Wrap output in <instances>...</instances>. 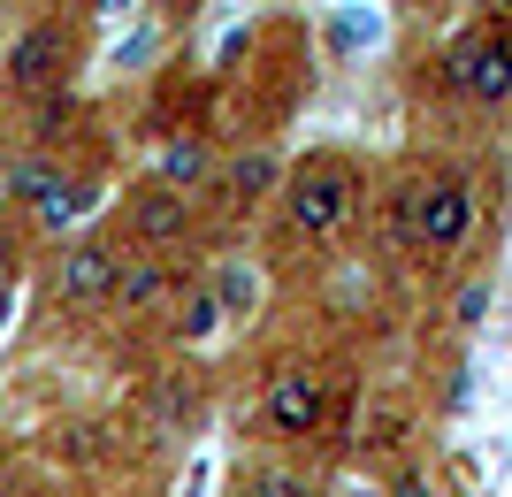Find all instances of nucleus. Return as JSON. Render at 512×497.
I'll return each mask as SVG.
<instances>
[{
    "mask_svg": "<svg viewBox=\"0 0 512 497\" xmlns=\"http://www.w3.org/2000/svg\"><path fill=\"white\" fill-rule=\"evenodd\" d=\"M176 291H184V283H176V268L161 253H130L123 260V283H115V299H107V306H115L123 322H146V314H161Z\"/></svg>",
    "mask_w": 512,
    "mask_h": 497,
    "instance_id": "1a4fd4ad",
    "label": "nucleus"
},
{
    "mask_svg": "<svg viewBox=\"0 0 512 497\" xmlns=\"http://www.w3.org/2000/svg\"><path fill=\"white\" fill-rule=\"evenodd\" d=\"M92 192H100L92 176H69L62 192H54V207H46V215H39V230H69V222H77V215H85V207H92Z\"/></svg>",
    "mask_w": 512,
    "mask_h": 497,
    "instance_id": "4468645a",
    "label": "nucleus"
},
{
    "mask_svg": "<svg viewBox=\"0 0 512 497\" xmlns=\"http://www.w3.org/2000/svg\"><path fill=\"white\" fill-rule=\"evenodd\" d=\"M444 85L474 108H505L512 100V31H467L444 54Z\"/></svg>",
    "mask_w": 512,
    "mask_h": 497,
    "instance_id": "423d86ee",
    "label": "nucleus"
},
{
    "mask_svg": "<svg viewBox=\"0 0 512 497\" xmlns=\"http://www.w3.org/2000/svg\"><path fill=\"white\" fill-rule=\"evenodd\" d=\"M214 322H222V299H214V283L184 291V314H176V337H184V345H199V337H214Z\"/></svg>",
    "mask_w": 512,
    "mask_h": 497,
    "instance_id": "ddd939ff",
    "label": "nucleus"
},
{
    "mask_svg": "<svg viewBox=\"0 0 512 497\" xmlns=\"http://www.w3.org/2000/svg\"><path fill=\"white\" fill-rule=\"evenodd\" d=\"M69 69H77V39H69V23L62 16H39V23H23L16 39H8L0 77H8L16 100H54V92L69 85Z\"/></svg>",
    "mask_w": 512,
    "mask_h": 497,
    "instance_id": "7ed1b4c3",
    "label": "nucleus"
},
{
    "mask_svg": "<svg viewBox=\"0 0 512 497\" xmlns=\"http://www.w3.org/2000/svg\"><path fill=\"white\" fill-rule=\"evenodd\" d=\"M123 245L107 238V230H85V238H69L62 253H54V299L62 306H107L115 299V283H123Z\"/></svg>",
    "mask_w": 512,
    "mask_h": 497,
    "instance_id": "20e7f679",
    "label": "nucleus"
},
{
    "mask_svg": "<svg viewBox=\"0 0 512 497\" xmlns=\"http://www.w3.org/2000/svg\"><path fill=\"white\" fill-rule=\"evenodd\" d=\"M222 192H230V207H260L268 192H283V153H268V146L230 153V169H222Z\"/></svg>",
    "mask_w": 512,
    "mask_h": 497,
    "instance_id": "9d476101",
    "label": "nucleus"
},
{
    "mask_svg": "<svg viewBox=\"0 0 512 497\" xmlns=\"http://www.w3.org/2000/svg\"><path fill=\"white\" fill-rule=\"evenodd\" d=\"M360 215V161H344V153H306L299 169L283 176V222H291V238L306 245H329L352 230Z\"/></svg>",
    "mask_w": 512,
    "mask_h": 497,
    "instance_id": "f257e3e1",
    "label": "nucleus"
},
{
    "mask_svg": "<svg viewBox=\"0 0 512 497\" xmlns=\"http://www.w3.org/2000/svg\"><path fill=\"white\" fill-rule=\"evenodd\" d=\"M474 222H482V192H474L467 169H428L421 184H413V245H421L428 260L467 253Z\"/></svg>",
    "mask_w": 512,
    "mask_h": 497,
    "instance_id": "f03ea898",
    "label": "nucleus"
},
{
    "mask_svg": "<svg viewBox=\"0 0 512 497\" xmlns=\"http://www.w3.org/2000/svg\"><path fill=\"white\" fill-rule=\"evenodd\" d=\"M482 306H490V283H474V291H459V322H482Z\"/></svg>",
    "mask_w": 512,
    "mask_h": 497,
    "instance_id": "dca6fc26",
    "label": "nucleus"
},
{
    "mask_svg": "<svg viewBox=\"0 0 512 497\" xmlns=\"http://www.w3.org/2000/svg\"><path fill=\"white\" fill-rule=\"evenodd\" d=\"M253 497H306L291 475H253Z\"/></svg>",
    "mask_w": 512,
    "mask_h": 497,
    "instance_id": "2eb2a0df",
    "label": "nucleus"
},
{
    "mask_svg": "<svg viewBox=\"0 0 512 497\" xmlns=\"http://www.w3.org/2000/svg\"><path fill=\"white\" fill-rule=\"evenodd\" d=\"M207 169H214L207 138H169V146H161V161H153V184H169V192H199V184H207Z\"/></svg>",
    "mask_w": 512,
    "mask_h": 497,
    "instance_id": "9b49d317",
    "label": "nucleus"
},
{
    "mask_svg": "<svg viewBox=\"0 0 512 497\" xmlns=\"http://www.w3.org/2000/svg\"><path fill=\"white\" fill-rule=\"evenodd\" d=\"M62 184H69V169H62V153H46V146H23V153H8V161H0V199H8V207H23L31 222L54 207V192H62Z\"/></svg>",
    "mask_w": 512,
    "mask_h": 497,
    "instance_id": "6e6552de",
    "label": "nucleus"
},
{
    "mask_svg": "<svg viewBox=\"0 0 512 497\" xmlns=\"http://www.w3.org/2000/svg\"><path fill=\"white\" fill-rule=\"evenodd\" d=\"M192 413H199V390H192V375H161V383H153V421H161V429H192Z\"/></svg>",
    "mask_w": 512,
    "mask_h": 497,
    "instance_id": "f8f14e48",
    "label": "nucleus"
},
{
    "mask_svg": "<svg viewBox=\"0 0 512 497\" xmlns=\"http://www.w3.org/2000/svg\"><path fill=\"white\" fill-rule=\"evenodd\" d=\"M390 497H428V482H398V490H390Z\"/></svg>",
    "mask_w": 512,
    "mask_h": 497,
    "instance_id": "a211bd4d",
    "label": "nucleus"
},
{
    "mask_svg": "<svg viewBox=\"0 0 512 497\" xmlns=\"http://www.w3.org/2000/svg\"><path fill=\"white\" fill-rule=\"evenodd\" d=\"M199 230V207L192 192H169V184H130L123 192V238L138 245V253H176V245H192Z\"/></svg>",
    "mask_w": 512,
    "mask_h": 497,
    "instance_id": "39448f33",
    "label": "nucleus"
},
{
    "mask_svg": "<svg viewBox=\"0 0 512 497\" xmlns=\"http://www.w3.org/2000/svg\"><path fill=\"white\" fill-rule=\"evenodd\" d=\"M8 314H16V276H0V329H8Z\"/></svg>",
    "mask_w": 512,
    "mask_h": 497,
    "instance_id": "f3484780",
    "label": "nucleus"
},
{
    "mask_svg": "<svg viewBox=\"0 0 512 497\" xmlns=\"http://www.w3.org/2000/svg\"><path fill=\"white\" fill-rule=\"evenodd\" d=\"M0 161H8V153H0Z\"/></svg>",
    "mask_w": 512,
    "mask_h": 497,
    "instance_id": "6ab92c4d",
    "label": "nucleus"
},
{
    "mask_svg": "<svg viewBox=\"0 0 512 497\" xmlns=\"http://www.w3.org/2000/svg\"><path fill=\"white\" fill-rule=\"evenodd\" d=\"M260 421H268V436H283V444L321 436V421H329V375L321 368H276L268 390H260Z\"/></svg>",
    "mask_w": 512,
    "mask_h": 497,
    "instance_id": "0eeeda50",
    "label": "nucleus"
}]
</instances>
